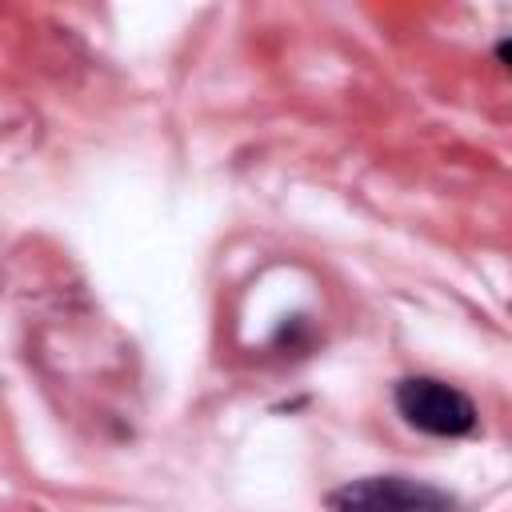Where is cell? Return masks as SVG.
Returning <instances> with one entry per match:
<instances>
[{"instance_id":"1","label":"cell","mask_w":512,"mask_h":512,"mask_svg":"<svg viewBox=\"0 0 512 512\" xmlns=\"http://www.w3.org/2000/svg\"><path fill=\"white\" fill-rule=\"evenodd\" d=\"M392 404L404 416L408 428L424 432V436H440V440H456V436H472L480 424V412L472 404L468 392H460L448 380L436 376H404L392 388Z\"/></svg>"},{"instance_id":"2","label":"cell","mask_w":512,"mask_h":512,"mask_svg":"<svg viewBox=\"0 0 512 512\" xmlns=\"http://www.w3.org/2000/svg\"><path fill=\"white\" fill-rule=\"evenodd\" d=\"M328 512H468L452 492L412 476H360L324 496Z\"/></svg>"},{"instance_id":"3","label":"cell","mask_w":512,"mask_h":512,"mask_svg":"<svg viewBox=\"0 0 512 512\" xmlns=\"http://www.w3.org/2000/svg\"><path fill=\"white\" fill-rule=\"evenodd\" d=\"M496 60H500V64H508V40H500V44H496Z\"/></svg>"}]
</instances>
